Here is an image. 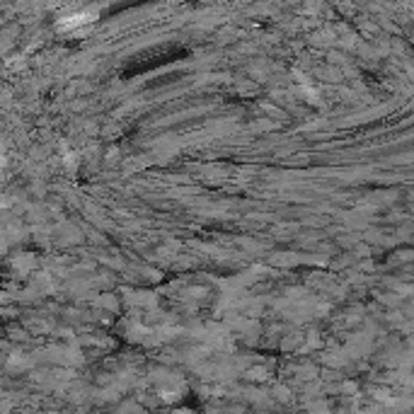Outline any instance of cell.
I'll return each mask as SVG.
<instances>
[{"mask_svg": "<svg viewBox=\"0 0 414 414\" xmlns=\"http://www.w3.org/2000/svg\"><path fill=\"white\" fill-rule=\"evenodd\" d=\"M97 15L95 12H83V15H73V17H65L63 22H61V27L63 30H73V27H83V25H88L90 20H95Z\"/></svg>", "mask_w": 414, "mask_h": 414, "instance_id": "6da1fadb", "label": "cell"}]
</instances>
